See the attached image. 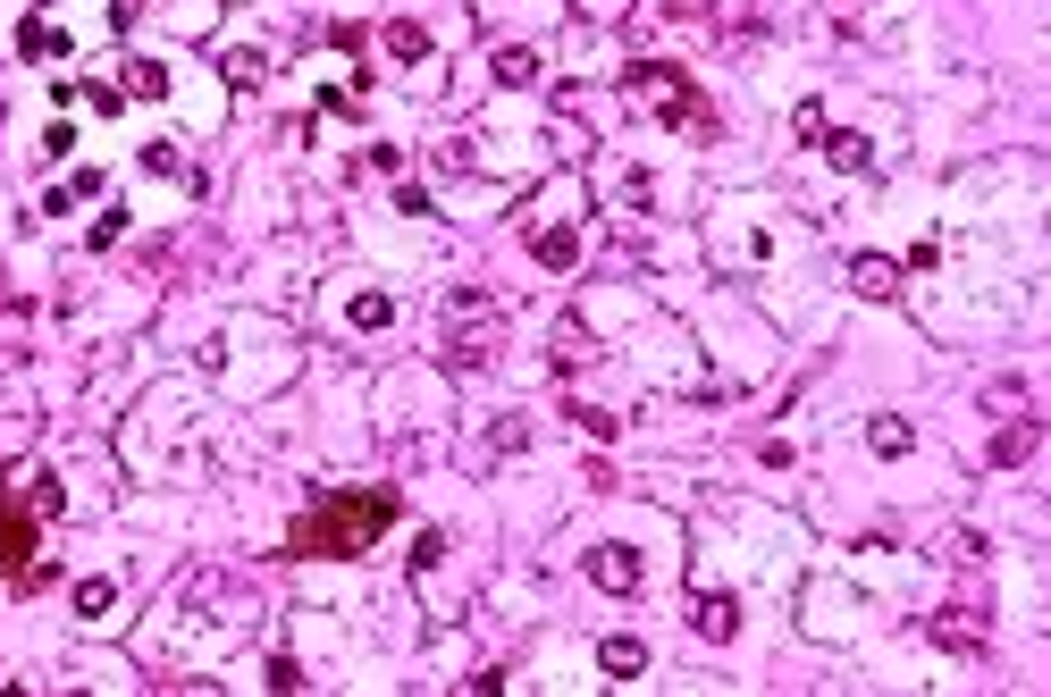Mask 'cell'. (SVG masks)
I'll return each instance as SVG.
<instances>
[{
  "instance_id": "1",
  "label": "cell",
  "mask_w": 1051,
  "mask_h": 697,
  "mask_svg": "<svg viewBox=\"0 0 1051 697\" xmlns=\"http://www.w3.org/2000/svg\"><path fill=\"white\" fill-rule=\"evenodd\" d=\"M387 521H396V496L387 488H337L287 529V555H370Z\"/></svg>"
},
{
  "instance_id": "2",
  "label": "cell",
  "mask_w": 1051,
  "mask_h": 697,
  "mask_svg": "<svg viewBox=\"0 0 1051 697\" xmlns=\"http://www.w3.org/2000/svg\"><path fill=\"white\" fill-rule=\"evenodd\" d=\"M631 93L648 101L656 118H673V127H690V135H698V127H715V118H707V101L690 93V76H682V68H631Z\"/></svg>"
},
{
  "instance_id": "3",
  "label": "cell",
  "mask_w": 1051,
  "mask_h": 697,
  "mask_svg": "<svg viewBox=\"0 0 1051 697\" xmlns=\"http://www.w3.org/2000/svg\"><path fill=\"white\" fill-rule=\"evenodd\" d=\"M34 547H42L34 512H26V505H0V580H9V571H18V580H34Z\"/></svg>"
},
{
  "instance_id": "4",
  "label": "cell",
  "mask_w": 1051,
  "mask_h": 697,
  "mask_svg": "<svg viewBox=\"0 0 1051 697\" xmlns=\"http://www.w3.org/2000/svg\"><path fill=\"white\" fill-rule=\"evenodd\" d=\"M850 286H859L866 302H892L900 295V269L883 261V252H859V261H850Z\"/></svg>"
},
{
  "instance_id": "5",
  "label": "cell",
  "mask_w": 1051,
  "mask_h": 697,
  "mask_svg": "<svg viewBox=\"0 0 1051 697\" xmlns=\"http://www.w3.org/2000/svg\"><path fill=\"white\" fill-rule=\"evenodd\" d=\"M690 623H698V639H715V647H724L732 630H741V614H732V597H724V588H707V597L690 605Z\"/></svg>"
},
{
  "instance_id": "6",
  "label": "cell",
  "mask_w": 1051,
  "mask_h": 697,
  "mask_svg": "<svg viewBox=\"0 0 1051 697\" xmlns=\"http://www.w3.org/2000/svg\"><path fill=\"white\" fill-rule=\"evenodd\" d=\"M589 580L597 588H639V555L631 547H589Z\"/></svg>"
},
{
  "instance_id": "7",
  "label": "cell",
  "mask_w": 1051,
  "mask_h": 697,
  "mask_svg": "<svg viewBox=\"0 0 1051 697\" xmlns=\"http://www.w3.org/2000/svg\"><path fill=\"white\" fill-rule=\"evenodd\" d=\"M1034 446H1043V420H1010V429L993 437V462H1001V471H1010V462H1027Z\"/></svg>"
},
{
  "instance_id": "8",
  "label": "cell",
  "mask_w": 1051,
  "mask_h": 697,
  "mask_svg": "<svg viewBox=\"0 0 1051 697\" xmlns=\"http://www.w3.org/2000/svg\"><path fill=\"white\" fill-rule=\"evenodd\" d=\"M597 664H606V673H639L648 647H639V639H606V647H597Z\"/></svg>"
},
{
  "instance_id": "9",
  "label": "cell",
  "mask_w": 1051,
  "mask_h": 697,
  "mask_svg": "<svg viewBox=\"0 0 1051 697\" xmlns=\"http://www.w3.org/2000/svg\"><path fill=\"white\" fill-rule=\"evenodd\" d=\"M538 76V51H497V84H531Z\"/></svg>"
},
{
  "instance_id": "10",
  "label": "cell",
  "mask_w": 1051,
  "mask_h": 697,
  "mask_svg": "<svg viewBox=\"0 0 1051 697\" xmlns=\"http://www.w3.org/2000/svg\"><path fill=\"white\" fill-rule=\"evenodd\" d=\"M387 51H396V59H420V51H429V34L404 18V26H387Z\"/></svg>"
},
{
  "instance_id": "11",
  "label": "cell",
  "mask_w": 1051,
  "mask_h": 697,
  "mask_svg": "<svg viewBox=\"0 0 1051 697\" xmlns=\"http://www.w3.org/2000/svg\"><path fill=\"white\" fill-rule=\"evenodd\" d=\"M934 630H942V639H951V647H984V630H975V623H959V605H951V614H942Z\"/></svg>"
},
{
  "instance_id": "12",
  "label": "cell",
  "mask_w": 1051,
  "mask_h": 697,
  "mask_svg": "<svg viewBox=\"0 0 1051 697\" xmlns=\"http://www.w3.org/2000/svg\"><path fill=\"white\" fill-rule=\"evenodd\" d=\"M160 84H169V76H160L152 59H135V68H127V93H160Z\"/></svg>"
},
{
  "instance_id": "13",
  "label": "cell",
  "mask_w": 1051,
  "mask_h": 697,
  "mask_svg": "<svg viewBox=\"0 0 1051 697\" xmlns=\"http://www.w3.org/2000/svg\"><path fill=\"white\" fill-rule=\"evenodd\" d=\"M824 151H833L841 169H866V143H859V135H833V143H824Z\"/></svg>"
},
{
  "instance_id": "14",
  "label": "cell",
  "mask_w": 1051,
  "mask_h": 697,
  "mask_svg": "<svg viewBox=\"0 0 1051 697\" xmlns=\"http://www.w3.org/2000/svg\"><path fill=\"white\" fill-rule=\"evenodd\" d=\"M538 261L564 269V261H573V236H555V227H547V236H538Z\"/></svg>"
},
{
  "instance_id": "15",
  "label": "cell",
  "mask_w": 1051,
  "mask_h": 697,
  "mask_svg": "<svg viewBox=\"0 0 1051 697\" xmlns=\"http://www.w3.org/2000/svg\"><path fill=\"white\" fill-rule=\"evenodd\" d=\"M228 76L236 84H261V51H228Z\"/></svg>"
},
{
  "instance_id": "16",
  "label": "cell",
  "mask_w": 1051,
  "mask_h": 697,
  "mask_svg": "<svg viewBox=\"0 0 1051 697\" xmlns=\"http://www.w3.org/2000/svg\"><path fill=\"white\" fill-rule=\"evenodd\" d=\"M909 446V420H875V454H900Z\"/></svg>"
}]
</instances>
